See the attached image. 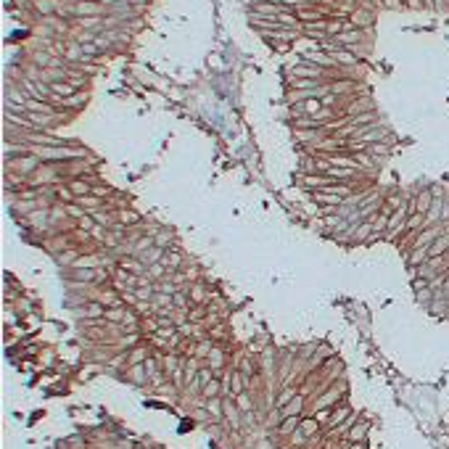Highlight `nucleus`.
I'll return each instance as SVG.
<instances>
[{
  "label": "nucleus",
  "mask_w": 449,
  "mask_h": 449,
  "mask_svg": "<svg viewBox=\"0 0 449 449\" xmlns=\"http://www.w3.org/2000/svg\"><path fill=\"white\" fill-rule=\"evenodd\" d=\"M32 154L34 156H40V158H56V162H61V158H74L80 151L77 148H61V146H48V148H32Z\"/></svg>",
  "instance_id": "nucleus-1"
},
{
  "label": "nucleus",
  "mask_w": 449,
  "mask_h": 449,
  "mask_svg": "<svg viewBox=\"0 0 449 449\" xmlns=\"http://www.w3.org/2000/svg\"><path fill=\"white\" fill-rule=\"evenodd\" d=\"M291 77H296V80H320L322 77V66H314V64L304 61V64H298V66L291 69Z\"/></svg>",
  "instance_id": "nucleus-2"
},
{
  "label": "nucleus",
  "mask_w": 449,
  "mask_h": 449,
  "mask_svg": "<svg viewBox=\"0 0 449 449\" xmlns=\"http://www.w3.org/2000/svg\"><path fill=\"white\" fill-rule=\"evenodd\" d=\"M434 201H436V196H434V190H420L412 201H410V206H412V214L418 212V214H428V209L434 206Z\"/></svg>",
  "instance_id": "nucleus-3"
},
{
  "label": "nucleus",
  "mask_w": 449,
  "mask_h": 449,
  "mask_svg": "<svg viewBox=\"0 0 449 449\" xmlns=\"http://www.w3.org/2000/svg\"><path fill=\"white\" fill-rule=\"evenodd\" d=\"M254 14L256 16H267V18H278L280 14H288L283 3H270V0H262V3L254 6Z\"/></svg>",
  "instance_id": "nucleus-4"
},
{
  "label": "nucleus",
  "mask_w": 449,
  "mask_h": 449,
  "mask_svg": "<svg viewBox=\"0 0 449 449\" xmlns=\"http://www.w3.org/2000/svg\"><path fill=\"white\" fill-rule=\"evenodd\" d=\"M304 182L310 185L312 190H325V188H330L336 180H333V177H328V174H306Z\"/></svg>",
  "instance_id": "nucleus-5"
},
{
  "label": "nucleus",
  "mask_w": 449,
  "mask_h": 449,
  "mask_svg": "<svg viewBox=\"0 0 449 449\" xmlns=\"http://www.w3.org/2000/svg\"><path fill=\"white\" fill-rule=\"evenodd\" d=\"M325 106H322V100H314V98H306V100H302V104H298L294 111L296 114H310V116H317L322 111Z\"/></svg>",
  "instance_id": "nucleus-6"
},
{
  "label": "nucleus",
  "mask_w": 449,
  "mask_h": 449,
  "mask_svg": "<svg viewBox=\"0 0 449 449\" xmlns=\"http://www.w3.org/2000/svg\"><path fill=\"white\" fill-rule=\"evenodd\" d=\"M362 40V30H357V26H346L344 32L336 34V42L338 45H352V42H360Z\"/></svg>",
  "instance_id": "nucleus-7"
},
{
  "label": "nucleus",
  "mask_w": 449,
  "mask_h": 449,
  "mask_svg": "<svg viewBox=\"0 0 449 449\" xmlns=\"http://www.w3.org/2000/svg\"><path fill=\"white\" fill-rule=\"evenodd\" d=\"M446 251H449V232L444 230L442 236H438L431 246H428V254H431V256H444Z\"/></svg>",
  "instance_id": "nucleus-8"
},
{
  "label": "nucleus",
  "mask_w": 449,
  "mask_h": 449,
  "mask_svg": "<svg viewBox=\"0 0 449 449\" xmlns=\"http://www.w3.org/2000/svg\"><path fill=\"white\" fill-rule=\"evenodd\" d=\"M370 230H376V222H372V220H362L357 228L352 230V238H354V240H368V238H370Z\"/></svg>",
  "instance_id": "nucleus-9"
},
{
  "label": "nucleus",
  "mask_w": 449,
  "mask_h": 449,
  "mask_svg": "<svg viewBox=\"0 0 449 449\" xmlns=\"http://www.w3.org/2000/svg\"><path fill=\"white\" fill-rule=\"evenodd\" d=\"M224 418H228V423L236 428H240V410H238V404H232V402H224Z\"/></svg>",
  "instance_id": "nucleus-10"
},
{
  "label": "nucleus",
  "mask_w": 449,
  "mask_h": 449,
  "mask_svg": "<svg viewBox=\"0 0 449 449\" xmlns=\"http://www.w3.org/2000/svg\"><path fill=\"white\" fill-rule=\"evenodd\" d=\"M431 259V254H428V246H423V248H412V254L407 256V262H410V267H420L423 262H428Z\"/></svg>",
  "instance_id": "nucleus-11"
},
{
  "label": "nucleus",
  "mask_w": 449,
  "mask_h": 449,
  "mask_svg": "<svg viewBox=\"0 0 449 449\" xmlns=\"http://www.w3.org/2000/svg\"><path fill=\"white\" fill-rule=\"evenodd\" d=\"M328 164L330 166H344V170H357V162H354L352 156H338V154L328 156Z\"/></svg>",
  "instance_id": "nucleus-12"
},
{
  "label": "nucleus",
  "mask_w": 449,
  "mask_h": 449,
  "mask_svg": "<svg viewBox=\"0 0 449 449\" xmlns=\"http://www.w3.org/2000/svg\"><path fill=\"white\" fill-rule=\"evenodd\" d=\"M74 11H77L82 18H85V16H98V3H92V0H80Z\"/></svg>",
  "instance_id": "nucleus-13"
},
{
  "label": "nucleus",
  "mask_w": 449,
  "mask_h": 449,
  "mask_svg": "<svg viewBox=\"0 0 449 449\" xmlns=\"http://www.w3.org/2000/svg\"><path fill=\"white\" fill-rule=\"evenodd\" d=\"M243 378H246V376H243L240 370L230 372V391H232V399H236L238 394H243V391H246V388H243Z\"/></svg>",
  "instance_id": "nucleus-14"
},
{
  "label": "nucleus",
  "mask_w": 449,
  "mask_h": 449,
  "mask_svg": "<svg viewBox=\"0 0 449 449\" xmlns=\"http://www.w3.org/2000/svg\"><path fill=\"white\" fill-rule=\"evenodd\" d=\"M298 423H302V420H298V415H291V418H286L283 423H280L278 434H280V436H288V434H294L296 428H298Z\"/></svg>",
  "instance_id": "nucleus-15"
},
{
  "label": "nucleus",
  "mask_w": 449,
  "mask_h": 449,
  "mask_svg": "<svg viewBox=\"0 0 449 449\" xmlns=\"http://www.w3.org/2000/svg\"><path fill=\"white\" fill-rule=\"evenodd\" d=\"M306 61L314 64V66H322V69H325V66H333L336 58H333V56H322V53H306Z\"/></svg>",
  "instance_id": "nucleus-16"
},
{
  "label": "nucleus",
  "mask_w": 449,
  "mask_h": 449,
  "mask_svg": "<svg viewBox=\"0 0 449 449\" xmlns=\"http://www.w3.org/2000/svg\"><path fill=\"white\" fill-rule=\"evenodd\" d=\"M302 404H304V396L302 394H296L288 404L283 407V418H291V415H298V410H302Z\"/></svg>",
  "instance_id": "nucleus-17"
},
{
  "label": "nucleus",
  "mask_w": 449,
  "mask_h": 449,
  "mask_svg": "<svg viewBox=\"0 0 449 449\" xmlns=\"http://www.w3.org/2000/svg\"><path fill=\"white\" fill-rule=\"evenodd\" d=\"M82 310H85V312H82L85 317H96V320H100V317L106 314V310H104V304H100V302H90V304L82 306Z\"/></svg>",
  "instance_id": "nucleus-18"
},
{
  "label": "nucleus",
  "mask_w": 449,
  "mask_h": 449,
  "mask_svg": "<svg viewBox=\"0 0 449 449\" xmlns=\"http://www.w3.org/2000/svg\"><path fill=\"white\" fill-rule=\"evenodd\" d=\"M122 267H124L127 272H132V275H143L148 264H143V262H138V259H122Z\"/></svg>",
  "instance_id": "nucleus-19"
},
{
  "label": "nucleus",
  "mask_w": 449,
  "mask_h": 449,
  "mask_svg": "<svg viewBox=\"0 0 449 449\" xmlns=\"http://www.w3.org/2000/svg\"><path fill=\"white\" fill-rule=\"evenodd\" d=\"M368 428H370V426L364 423V420H362V423H354V426L349 428V438H352V442H362L364 434H368Z\"/></svg>",
  "instance_id": "nucleus-20"
},
{
  "label": "nucleus",
  "mask_w": 449,
  "mask_h": 449,
  "mask_svg": "<svg viewBox=\"0 0 449 449\" xmlns=\"http://www.w3.org/2000/svg\"><path fill=\"white\" fill-rule=\"evenodd\" d=\"M104 320H108V322H122V320H124V306L116 304V306H111V310H106Z\"/></svg>",
  "instance_id": "nucleus-21"
},
{
  "label": "nucleus",
  "mask_w": 449,
  "mask_h": 449,
  "mask_svg": "<svg viewBox=\"0 0 449 449\" xmlns=\"http://www.w3.org/2000/svg\"><path fill=\"white\" fill-rule=\"evenodd\" d=\"M196 372H198V360H188L185 362V386H193Z\"/></svg>",
  "instance_id": "nucleus-22"
},
{
  "label": "nucleus",
  "mask_w": 449,
  "mask_h": 449,
  "mask_svg": "<svg viewBox=\"0 0 449 449\" xmlns=\"http://www.w3.org/2000/svg\"><path fill=\"white\" fill-rule=\"evenodd\" d=\"M296 394H298V391H296L294 386H283V391H280V396H278L275 404H278V407H286V404H288V402H291Z\"/></svg>",
  "instance_id": "nucleus-23"
},
{
  "label": "nucleus",
  "mask_w": 449,
  "mask_h": 449,
  "mask_svg": "<svg viewBox=\"0 0 449 449\" xmlns=\"http://www.w3.org/2000/svg\"><path fill=\"white\" fill-rule=\"evenodd\" d=\"M220 391H222V380H209L206 386H204V396H206V399H217Z\"/></svg>",
  "instance_id": "nucleus-24"
},
{
  "label": "nucleus",
  "mask_w": 449,
  "mask_h": 449,
  "mask_svg": "<svg viewBox=\"0 0 449 449\" xmlns=\"http://www.w3.org/2000/svg\"><path fill=\"white\" fill-rule=\"evenodd\" d=\"M69 190H72L74 196H77V198H80V196H90V193H92V188H90L88 182H77V180L69 182Z\"/></svg>",
  "instance_id": "nucleus-25"
},
{
  "label": "nucleus",
  "mask_w": 449,
  "mask_h": 449,
  "mask_svg": "<svg viewBox=\"0 0 449 449\" xmlns=\"http://www.w3.org/2000/svg\"><path fill=\"white\" fill-rule=\"evenodd\" d=\"M127 360H130V364H140V362H146V360H148V354H146V349H143V346H135V349H132V354H130Z\"/></svg>",
  "instance_id": "nucleus-26"
},
{
  "label": "nucleus",
  "mask_w": 449,
  "mask_h": 449,
  "mask_svg": "<svg viewBox=\"0 0 449 449\" xmlns=\"http://www.w3.org/2000/svg\"><path fill=\"white\" fill-rule=\"evenodd\" d=\"M130 372H132V380H135V383H146V378H148L143 362H140V364H132V370H130Z\"/></svg>",
  "instance_id": "nucleus-27"
},
{
  "label": "nucleus",
  "mask_w": 449,
  "mask_h": 449,
  "mask_svg": "<svg viewBox=\"0 0 449 449\" xmlns=\"http://www.w3.org/2000/svg\"><path fill=\"white\" fill-rule=\"evenodd\" d=\"M317 428H320V423H317V420H302V423H298V431H302L304 436H310V434H314Z\"/></svg>",
  "instance_id": "nucleus-28"
},
{
  "label": "nucleus",
  "mask_w": 449,
  "mask_h": 449,
  "mask_svg": "<svg viewBox=\"0 0 449 449\" xmlns=\"http://www.w3.org/2000/svg\"><path fill=\"white\" fill-rule=\"evenodd\" d=\"M236 404H238V410H240V412H251V396L246 394V391L236 396Z\"/></svg>",
  "instance_id": "nucleus-29"
},
{
  "label": "nucleus",
  "mask_w": 449,
  "mask_h": 449,
  "mask_svg": "<svg viewBox=\"0 0 449 449\" xmlns=\"http://www.w3.org/2000/svg\"><path fill=\"white\" fill-rule=\"evenodd\" d=\"M30 222H32V224L37 222V228H45V222H48V212H45V209H42V212H32V214H30Z\"/></svg>",
  "instance_id": "nucleus-30"
},
{
  "label": "nucleus",
  "mask_w": 449,
  "mask_h": 449,
  "mask_svg": "<svg viewBox=\"0 0 449 449\" xmlns=\"http://www.w3.org/2000/svg\"><path fill=\"white\" fill-rule=\"evenodd\" d=\"M346 418H349V410H336V412L330 415V428H336L338 423H344Z\"/></svg>",
  "instance_id": "nucleus-31"
},
{
  "label": "nucleus",
  "mask_w": 449,
  "mask_h": 449,
  "mask_svg": "<svg viewBox=\"0 0 449 449\" xmlns=\"http://www.w3.org/2000/svg\"><path fill=\"white\" fill-rule=\"evenodd\" d=\"M77 204H82V206H88V209H98V206H100V201L92 198V196H80Z\"/></svg>",
  "instance_id": "nucleus-32"
},
{
  "label": "nucleus",
  "mask_w": 449,
  "mask_h": 449,
  "mask_svg": "<svg viewBox=\"0 0 449 449\" xmlns=\"http://www.w3.org/2000/svg\"><path fill=\"white\" fill-rule=\"evenodd\" d=\"M212 372H214V370H209V368H201V370H198V388H204L209 380H214Z\"/></svg>",
  "instance_id": "nucleus-33"
},
{
  "label": "nucleus",
  "mask_w": 449,
  "mask_h": 449,
  "mask_svg": "<svg viewBox=\"0 0 449 449\" xmlns=\"http://www.w3.org/2000/svg\"><path fill=\"white\" fill-rule=\"evenodd\" d=\"M193 354L196 357H206V354H212V341H204V344H198L193 349Z\"/></svg>",
  "instance_id": "nucleus-34"
},
{
  "label": "nucleus",
  "mask_w": 449,
  "mask_h": 449,
  "mask_svg": "<svg viewBox=\"0 0 449 449\" xmlns=\"http://www.w3.org/2000/svg\"><path fill=\"white\" fill-rule=\"evenodd\" d=\"M190 298H193L196 304H204L206 294H204V288H201V286H193V288H190Z\"/></svg>",
  "instance_id": "nucleus-35"
},
{
  "label": "nucleus",
  "mask_w": 449,
  "mask_h": 449,
  "mask_svg": "<svg viewBox=\"0 0 449 449\" xmlns=\"http://www.w3.org/2000/svg\"><path fill=\"white\" fill-rule=\"evenodd\" d=\"M204 317H206V312H204V306H196V310H190V312H188V320H190V322H201Z\"/></svg>",
  "instance_id": "nucleus-36"
},
{
  "label": "nucleus",
  "mask_w": 449,
  "mask_h": 449,
  "mask_svg": "<svg viewBox=\"0 0 449 449\" xmlns=\"http://www.w3.org/2000/svg\"><path fill=\"white\" fill-rule=\"evenodd\" d=\"M349 24H341V22H328V26H325V32L328 34H338V32H344Z\"/></svg>",
  "instance_id": "nucleus-37"
},
{
  "label": "nucleus",
  "mask_w": 449,
  "mask_h": 449,
  "mask_svg": "<svg viewBox=\"0 0 449 449\" xmlns=\"http://www.w3.org/2000/svg\"><path fill=\"white\" fill-rule=\"evenodd\" d=\"M346 90H352V82L349 80H344V82H336V85H330V92L336 96V92H346Z\"/></svg>",
  "instance_id": "nucleus-38"
},
{
  "label": "nucleus",
  "mask_w": 449,
  "mask_h": 449,
  "mask_svg": "<svg viewBox=\"0 0 449 449\" xmlns=\"http://www.w3.org/2000/svg\"><path fill=\"white\" fill-rule=\"evenodd\" d=\"M162 262H164V264L172 270V267H177V264H180V254H174V251H172V254H170V256H164Z\"/></svg>",
  "instance_id": "nucleus-39"
},
{
  "label": "nucleus",
  "mask_w": 449,
  "mask_h": 449,
  "mask_svg": "<svg viewBox=\"0 0 449 449\" xmlns=\"http://www.w3.org/2000/svg\"><path fill=\"white\" fill-rule=\"evenodd\" d=\"M80 228H82V230H96V224H92V217L82 214V217H80Z\"/></svg>",
  "instance_id": "nucleus-40"
},
{
  "label": "nucleus",
  "mask_w": 449,
  "mask_h": 449,
  "mask_svg": "<svg viewBox=\"0 0 449 449\" xmlns=\"http://www.w3.org/2000/svg\"><path fill=\"white\" fill-rule=\"evenodd\" d=\"M172 304H174V306H182V310H185V304H188V296H185V294H180V291H177V294L172 296Z\"/></svg>",
  "instance_id": "nucleus-41"
},
{
  "label": "nucleus",
  "mask_w": 449,
  "mask_h": 449,
  "mask_svg": "<svg viewBox=\"0 0 449 449\" xmlns=\"http://www.w3.org/2000/svg\"><path fill=\"white\" fill-rule=\"evenodd\" d=\"M80 24L82 26H100V18L98 16H85V18H80Z\"/></svg>",
  "instance_id": "nucleus-42"
},
{
  "label": "nucleus",
  "mask_w": 449,
  "mask_h": 449,
  "mask_svg": "<svg viewBox=\"0 0 449 449\" xmlns=\"http://www.w3.org/2000/svg\"><path fill=\"white\" fill-rule=\"evenodd\" d=\"M370 154H378V156H383V154H388V146H383V143H372L370 148H368Z\"/></svg>",
  "instance_id": "nucleus-43"
},
{
  "label": "nucleus",
  "mask_w": 449,
  "mask_h": 449,
  "mask_svg": "<svg viewBox=\"0 0 449 449\" xmlns=\"http://www.w3.org/2000/svg\"><path fill=\"white\" fill-rule=\"evenodd\" d=\"M240 372H243L246 378H251V376H254V364H251L248 360H243V362H240Z\"/></svg>",
  "instance_id": "nucleus-44"
},
{
  "label": "nucleus",
  "mask_w": 449,
  "mask_h": 449,
  "mask_svg": "<svg viewBox=\"0 0 449 449\" xmlns=\"http://www.w3.org/2000/svg\"><path fill=\"white\" fill-rule=\"evenodd\" d=\"M330 415H333V412H328V410H320V412L314 415V420L322 426V423H330Z\"/></svg>",
  "instance_id": "nucleus-45"
},
{
  "label": "nucleus",
  "mask_w": 449,
  "mask_h": 449,
  "mask_svg": "<svg viewBox=\"0 0 449 449\" xmlns=\"http://www.w3.org/2000/svg\"><path fill=\"white\" fill-rule=\"evenodd\" d=\"M119 220L130 224V222H138V214H135V212H122V214H119Z\"/></svg>",
  "instance_id": "nucleus-46"
},
{
  "label": "nucleus",
  "mask_w": 449,
  "mask_h": 449,
  "mask_svg": "<svg viewBox=\"0 0 449 449\" xmlns=\"http://www.w3.org/2000/svg\"><path fill=\"white\" fill-rule=\"evenodd\" d=\"M135 294H138V298H154V288L151 286H148V288H138Z\"/></svg>",
  "instance_id": "nucleus-47"
},
{
  "label": "nucleus",
  "mask_w": 449,
  "mask_h": 449,
  "mask_svg": "<svg viewBox=\"0 0 449 449\" xmlns=\"http://www.w3.org/2000/svg\"><path fill=\"white\" fill-rule=\"evenodd\" d=\"M209 360H212V364H214V368H217V364L222 362V352H220V349H212V354H209Z\"/></svg>",
  "instance_id": "nucleus-48"
},
{
  "label": "nucleus",
  "mask_w": 449,
  "mask_h": 449,
  "mask_svg": "<svg viewBox=\"0 0 449 449\" xmlns=\"http://www.w3.org/2000/svg\"><path fill=\"white\" fill-rule=\"evenodd\" d=\"M336 58H338L341 64H354V56H352V53H344V50H341L338 56H336Z\"/></svg>",
  "instance_id": "nucleus-49"
},
{
  "label": "nucleus",
  "mask_w": 449,
  "mask_h": 449,
  "mask_svg": "<svg viewBox=\"0 0 449 449\" xmlns=\"http://www.w3.org/2000/svg\"><path fill=\"white\" fill-rule=\"evenodd\" d=\"M34 6L40 8V11H48V8L53 6V0H34Z\"/></svg>",
  "instance_id": "nucleus-50"
},
{
  "label": "nucleus",
  "mask_w": 449,
  "mask_h": 449,
  "mask_svg": "<svg viewBox=\"0 0 449 449\" xmlns=\"http://www.w3.org/2000/svg\"><path fill=\"white\" fill-rule=\"evenodd\" d=\"M72 259H77V251H66V254H61V262H64V264H69Z\"/></svg>",
  "instance_id": "nucleus-51"
},
{
  "label": "nucleus",
  "mask_w": 449,
  "mask_h": 449,
  "mask_svg": "<svg viewBox=\"0 0 449 449\" xmlns=\"http://www.w3.org/2000/svg\"><path fill=\"white\" fill-rule=\"evenodd\" d=\"M209 410H212L214 415H220V402H217V399H212V402H209Z\"/></svg>",
  "instance_id": "nucleus-52"
},
{
  "label": "nucleus",
  "mask_w": 449,
  "mask_h": 449,
  "mask_svg": "<svg viewBox=\"0 0 449 449\" xmlns=\"http://www.w3.org/2000/svg\"><path fill=\"white\" fill-rule=\"evenodd\" d=\"M349 449H364V446H362V442H354V444H352Z\"/></svg>",
  "instance_id": "nucleus-53"
},
{
  "label": "nucleus",
  "mask_w": 449,
  "mask_h": 449,
  "mask_svg": "<svg viewBox=\"0 0 449 449\" xmlns=\"http://www.w3.org/2000/svg\"><path fill=\"white\" fill-rule=\"evenodd\" d=\"M132 3H143V0H132Z\"/></svg>",
  "instance_id": "nucleus-54"
}]
</instances>
